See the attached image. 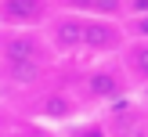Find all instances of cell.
<instances>
[{
  "label": "cell",
  "mask_w": 148,
  "mask_h": 137,
  "mask_svg": "<svg viewBox=\"0 0 148 137\" xmlns=\"http://www.w3.org/2000/svg\"><path fill=\"white\" fill-rule=\"evenodd\" d=\"M127 65L134 69V76H141V79H148V40H141V43H134V47L127 50Z\"/></svg>",
  "instance_id": "9"
},
{
  "label": "cell",
  "mask_w": 148,
  "mask_h": 137,
  "mask_svg": "<svg viewBox=\"0 0 148 137\" xmlns=\"http://www.w3.org/2000/svg\"><path fill=\"white\" fill-rule=\"evenodd\" d=\"M83 18V14H79ZM119 25L116 22H101V18H83V47L87 50H112L119 47Z\"/></svg>",
  "instance_id": "2"
},
{
  "label": "cell",
  "mask_w": 148,
  "mask_h": 137,
  "mask_svg": "<svg viewBox=\"0 0 148 137\" xmlns=\"http://www.w3.org/2000/svg\"><path fill=\"white\" fill-rule=\"evenodd\" d=\"M76 137H108V134H105L101 126H83V130H79Z\"/></svg>",
  "instance_id": "11"
},
{
  "label": "cell",
  "mask_w": 148,
  "mask_h": 137,
  "mask_svg": "<svg viewBox=\"0 0 148 137\" xmlns=\"http://www.w3.org/2000/svg\"><path fill=\"white\" fill-rule=\"evenodd\" d=\"M40 115H47V119H69L72 115V101L65 94H47L40 101Z\"/></svg>",
  "instance_id": "7"
},
{
  "label": "cell",
  "mask_w": 148,
  "mask_h": 137,
  "mask_svg": "<svg viewBox=\"0 0 148 137\" xmlns=\"http://www.w3.org/2000/svg\"><path fill=\"white\" fill-rule=\"evenodd\" d=\"M51 43L58 50H79L83 47V18L79 14H62L51 22Z\"/></svg>",
  "instance_id": "3"
},
{
  "label": "cell",
  "mask_w": 148,
  "mask_h": 137,
  "mask_svg": "<svg viewBox=\"0 0 148 137\" xmlns=\"http://www.w3.org/2000/svg\"><path fill=\"white\" fill-rule=\"evenodd\" d=\"M76 11H83V18L112 22L116 14H123V4H116V0H87V4H76Z\"/></svg>",
  "instance_id": "6"
},
{
  "label": "cell",
  "mask_w": 148,
  "mask_h": 137,
  "mask_svg": "<svg viewBox=\"0 0 148 137\" xmlns=\"http://www.w3.org/2000/svg\"><path fill=\"white\" fill-rule=\"evenodd\" d=\"M43 14H47V7L36 4V0H7V4H0V18L11 22V25H36Z\"/></svg>",
  "instance_id": "5"
},
{
  "label": "cell",
  "mask_w": 148,
  "mask_h": 137,
  "mask_svg": "<svg viewBox=\"0 0 148 137\" xmlns=\"http://www.w3.org/2000/svg\"><path fill=\"white\" fill-rule=\"evenodd\" d=\"M127 29L137 36V40H148V14H145V18H130V22H127Z\"/></svg>",
  "instance_id": "10"
},
{
  "label": "cell",
  "mask_w": 148,
  "mask_h": 137,
  "mask_svg": "<svg viewBox=\"0 0 148 137\" xmlns=\"http://www.w3.org/2000/svg\"><path fill=\"white\" fill-rule=\"evenodd\" d=\"M87 94L94 101H116L123 94V76L116 69H98L87 76Z\"/></svg>",
  "instance_id": "4"
},
{
  "label": "cell",
  "mask_w": 148,
  "mask_h": 137,
  "mask_svg": "<svg viewBox=\"0 0 148 137\" xmlns=\"http://www.w3.org/2000/svg\"><path fill=\"white\" fill-rule=\"evenodd\" d=\"M43 76V61H25V65H7V79L18 87H29Z\"/></svg>",
  "instance_id": "8"
},
{
  "label": "cell",
  "mask_w": 148,
  "mask_h": 137,
  "mask_svg": "<svg viewBox=\"0 0 148 137\" xmlns=\"http://www.w3.org/2000/svg\"><path fill=\"white\" fill-rule=\"evenodd\" d=\"M4 65H25V61H43V47L33 33H7L0 40Z\"/></svg>",
  "instance_id": "1"
}]
</instances>
